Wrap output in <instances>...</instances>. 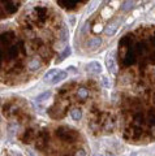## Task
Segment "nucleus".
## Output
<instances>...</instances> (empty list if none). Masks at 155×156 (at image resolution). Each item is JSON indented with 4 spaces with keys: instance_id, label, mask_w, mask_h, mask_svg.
<instances>
[{
    "instance_id": "obj_2",
    "label": "nucleus",
    "mask_w": 155,
    "mask_h": 156,
    "mask_svg": "<svg viewBox=\"0 0 155 156\" xmlns=\"http://www.w3.org/2000/svg\"><path fill=\"white\" fill-rule=\"evenodd\" d=\"M119 26H120V20H116V21H114V22H111L108 26L106 28V30H104V34L107 37H112L114 34L117 31V29H119Z\"/></svg>"
},
{
    "instance_id": "obj_12",
    "label": "nucleus",
    "mask_w": 155,
    "mask_h": 156,
    "mask_svg": "<svg viewBox=\"0 0 155 156\" xmlns=\"http://www.w3.org/2000/svg\"><path fill=\"white\" fill-rule=\"evenodd\" d=\"M71 55V47L69 46H67L65 47V50L63 51V54H61V56H60V61H61V60H64L67 57V56H69Z\"/></svg>"
},
{
    "instance_id": "obj_4",
    "label": "nucleus",
    "mask_w": 155,
    "mask_h": 156,
    "mask_svg": "<svg viewBox=\"0 0 155 156\" xmlns=\"http://www.w3.org/2000/svg\"><path fill=\"white\" fill-rule=\"evenodd\" d=\"M64 78H67V72H64V70H58V72H56V74L54 76L52 81H51L50 83H52V85H56L58 82L63 81Z\"/></svg>"
},
{
    "instance_id": "obj_9",
    "label": "nucleus",
    "mask_w": 155,
    "mask_h": 156,
    "mask_svg": "<svg viewBox=\"0 0 155 156\" xmlns=\"http://www.w3.org/2000/svg\"><path fill=\"white\" fill-rule=\"evenodd\" d=\"M77 95H78L80 99H86L89 96V90L85 89V87H81V89H78V91H77Z\"/></svg>"
},
{
    "instance_id": "obj_5",
    "label": "nucleus",
    "mask_w": 155,
    "mask_h": 156,
    "mask_svg": "<svg viewBox=\"0 0 155 156\" xmlns=\"http://www.w3.org/2000/svg\"><path fill=\"white\" fill-rule=\"evenodd\" d=\"M101 44H102L101 38H91V39H89V42H87L89 48H91V50H95L98 47H101Z\"/></svg>"
},
{
    "instance_id": "obj_7",
    "label": "nucleus",
    "mask_w": 155,
    "mask_h": 156,
    "mask_svg": "<svg viewBox=\"0 0 155 156\" xmlns=\"http://www.w3.org/2000/svg\"><path fill=\"white\" fill-rule=\"evenodd\" d=\"M71 116H72L73 120L78 121V120H81V117H82V112H81L78 108H74V109L71 111Z\"/></svg>"
},
{
    "instance_id": "obj_6",
    "label": "nucleus",
    "mask_w": 155,
    "mask_h": 156,
    "mask_svg": "<svg viewBox=\"0 0 155 156\" xmlns=\"http://www.w3.org/2000/svg\"><path fill=\"white\" fill-rule=\"evenodd\" d=\"M39 67H41V61L37 57L31 59L29 61V64H28V68L30 69V70H37V69H39Z\"/></svg>"
},
{
    "instance_id": "obj_14",
    "label": "nucleus",
    "mask_w": 155,
    "mask_h": 156,
    "mask_svg": "<svg viewBox=\"0 0 155 156\" xmlns=\"http://www.w3.org/2000/svg\"><path fill=\"white\" fill-rule=\"evenodd\" d=\"M0 120H2V117H0Z\"/></svg>"
},
{
    "instance_id": "obj_3",
    "label": "nucleus",
    "mask_w": 155,
    "mask_h": 156,
    "mask_svg": "<svg viewBox=\"0 0 155 156\" xmlns=\"http://www.w3.org/2000/svg\"><path fill=\"white\" fill-rule=\"evenodd\" d=\"M87 70L93 74H101L102 73V65L98 61H91L87 64Z\"/></svg>"
},
{
    "instance_id": "obj_1",
    "label": "nucleus",
    "mask_w": 155,
    "mask_h": 156,
    "mask_svg": "<svg viewBox=\"0 0 155 156\" xmlns=\"http://www.w3.org/2000/svg\"><path fill=\"white\" fill-rule=\"evenodd\" d=\"M114 54H115L114 51L111 52V55L108 54V56L106 57V64H107V68H108V70L112 73V74H116V73H117V65H116V63H115Z\"/></svg>"
},
{
    "instance_id": "obj_13",
    "label": "nucleus",
    "mask_w": 155,
    "mask_h": 156,
    "mask_svg": "<svg viewBox=\"0 0 155 156\" xmlns=\"http://www.w3.org/2000/svg\"><path fill=\"white\" fill-rule=\"evenodd\" d=\"M97 5H98V0H97V2H94V3L91 4V8H90V9L87 11V13H91V12H93V11L97 8Z\"/></svg>"
},
{
    "instance_id": "obj_11",
    "label": "nucleus",
    "mask_w": 155,
    "mask_h": 156,
    "mask_svg": "<svg viewBox=\"0 0 155 156\" xmlns=\"http://www.w3.org/2000/svg\"><path fill=\"white\" fill-rule=\"evenodd\" d=\"M133 5H134V2H133V0H125L121 8H123V11H129L133 8Z\"/></svg>"
},
{
    "instance_id": "obj_8",
    "label": "nucleus",
    "mask_w": 155,
    "mask_h": 156,
    "mask_svg": "<svg viewBox=\"0 0 155 156\" xmlns=\"http://www.w3.org/2000/svg\"><path fill=\"white\" fill-rule=\"evenodd\" d=\"M56 72H58V69H51V70H48L45 74V82H51L52 81V78L56 74Z\"/></svg>"
},
{
    "instance_id": "obj_10",
    "label": "nucleus",
    "mask_w": 155,
    "mask_h": 156,
    "mask_svg": "<svg viewBox=\"0 0 155 156\" xmlns=\"http://www.w3.org/2000/svg\"><path fill=\"white\" fill-rule=\"evenodd\" d=\"M51 96V91H45L43 94H41V95H38L37 96V102H43V100H46V99H48Z\"/></svg>"
}]
</instances>
